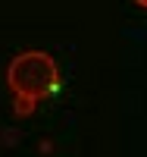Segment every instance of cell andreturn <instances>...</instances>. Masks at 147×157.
I'll return each mask as SVG.
<instances>
[{
  "label": "cell",
  "mask_w": 147,
  "mask_h": 157,
  "mask_svg": "<svg viewBox=\"0 0 147 157\" xmlns=\"http://www.w3.org/2000/svg\"><path fill=\"white\" fill-rule=\"evenodd\" d=\"M6 85L16 98V113L28 116L38 101L50 98L60 88V66L44 50H22L6 66Z\"/></svg>",
  "instance_id": "1"
}]
</instances>
